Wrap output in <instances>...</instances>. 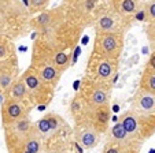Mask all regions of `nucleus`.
Instances as JSON below:
<instances>
[{"mask_svg": "<svg viewBox=\"0 0 155 153\" xmlns=\"http://www.w3.org/2000/svg\"><path fill=\"white\" fill-rule=\"evenodd\" d=\"M94 27L96 33H122L129 26V19L118 15L111 6H100L97 4L94 11Z\"/></svg>", "mask_w": 155, "mask_h": 153, "instance_id": "obj_3", "label": "nucleus"}, {"mask_svg": "<svg viewBox=\"0 0 155 153\" xmlns=\"http://www.w3.org/2000/svg\"><path fill=\"white\" fill-rule=\"evenodd\" d=\"M133 19L137 21V22H147V15H146V11H144V7H140V8L135 12Z\"/></svg>", "mask_w": 155, "mask_h": 153, "instance_id": "obj_27", "label": "nucleus"}, {"mask_svg": "<svg viewBox=\"0 0 155 153\" xmlns=\"http://www.w3.org/2000/svg\"><path fill=\"white\" fill-rule=\"evenodd\" d=\"M73 53H74V49H69V51H58V52L50 53V55L45 56L44 59L32 62V64L41 63V62H47V63L52 64L55 69H58L61 72H64L66 70L70 69V66L73 64Z\"/></svg>", "mask_w": 155, "mask_h": 153, "instance_id": "obj_12", "label": "nucleus"}, {"mask_svg": "<svg viewBox=\"0 0 155 153\" xmlns=\"http://www.w3.org/2000/svg\"><path fill=\"white\" fill-rule=\"evenodd\" d=\"M35 129H36V131L38 133V135H40L43 139H48V138H51V137L54 135L52 130H51V126H50V123H48V120L45 119V116L40 118L37 122H36Z\"/></svg>", "mask_w": 155, "mask_h": 153, "instance_id": "obj_23", "label": "nucleus"}, {"mask_svg": "<svg viewBox=\"0 0 155 153\" xmlns=\"http://www.w3.org/2000/svg\"><path fill=\"white\" fill-rule=\"evenodd\" d=\"M82 29L84 25L77 21L70 10L64 6L63 12L55 22L37 32L33 45L32 62L44 59L52 52L74 49L80 40Z\"/></svg>", "mask_w": 155, "mask_h": 153, "instance_id": "obj_1", "label": "nucleus"}, {"mask_svg": "<svg viewBox=\"0 0 155 153\" xmlns=\"http://www.w3.org/2000/svg\"><path fill=\"white\" fill-rule=\"evenodd\" d=\"M76 139L84 149L91 150L96 148L100 142V133L89 126H77L76 127Z\"/></svg>", "mask_w": 155, "mask_h": 153, "instance_id": "obj_14", "label": "nucleus"}, {"mask_svg": "<svg viewBox=\"0 0 155 153\" xmlns=\"http://www.w3.org/2000/svg\"><path fill=\"white\" fill-rule=\"evenodd\" d=\"M8 153H33V152H29V150H25V149H21V148H18V149L10 150Z\"/></svg>", "mask_w": 155, "mask_h": 153, "instance_id": "obj_29", "label": "nucleus"}, {"mask_svg": "<svg viewBox=\"0 0 155 153\" xmlns=\"http://www.w3.org/2000/svg\"><path fill=\"white\" fill-rule=\"evenodd\" d=\"M146 69L154 70V71H155V51L151 53V55H150L148 62H147V64H146Z\"/></svg>", "mask_w": 155, "mask_h": 153, "instance_id": "obj_28", "label": "nucleus"}, {"mask_svg": "<svg viewBox=\"0 0 155 153\" xmlns=\"http://www.w3.org/2000/svg\"><path fill=\"white\" fill-rule=\"evenodd\" d=\"M4 129V139H6L7 149L12 150L17 149L22 145V142L26 139V137L35 129V123L30 120L29 115L24 116V118L18 119L17 122L11 123L10 126L3 127Z\"/></svg>", "mask_w": 155, "mask_h": 153, "instance_id": "obj_8", "label": "nucleus"}, {"mask_svg": "<svg viewBox=\"0 0 155 153\" xmlns=\"http://www.w3.org/2000/svg\"><path fill=\"white\" fill-rule=\"evenodd\" d=\"M118 69V60L104 56H99L96 53H91L87 64V72L91 74V81L100 84L110 85L114 74Z\"/></svg>", "mask_w": 155, "mask_h": 153, "instance_id": "obj_5", "label": "nucleus"}, {"mask_svg": "<svg viewBox=\"0 0 155 153\" xmlns=\"http://www.w3.org/2000/svg\"><path fill=\"white\" fill-rule=\"evenodd\" d=\"M124 49L122 33H96L92 53L120 60Z\"/></svg>", "mask_w": 155, "mask_h": 153, "instance_id": "obj_6", "label": "nucleus"}, {"mask_svg": "<svg viewBox=\"0 0 155 153\" xmlns=\"http://www.w3.org/2000/svg\"><path fill=\"white\" fill-rule=\"evenodd\" d=\"M3 94L4 98H12V100H18V101L29 100V92H28V88L25 85L22 77H18Z\"/></svg>", "mask_w": 155, "mask_h": 153, "instance_id": "obj_19", "label": "nucleus"}, {"mask_svg": "<svg viewBox=\"0 0 155 153\" xmlns=\"http://www.w3.org/2000/svg\"><path fill=\"white\" fill-rule=\"evenodd\" d=\"M32 67L36 70L38 78H40L45 85L51 86L52 89L59 84L61 77H62V74H63V72H61L58 69H55L52 64L47 63V62L35 63V64H32Z\"/></svg>", "mask_w": 155, "mask_h": 153, "instance_id": "obj_13", "label": "nucleus"}, {"mask_svg": "<svg viewBox=\"0 0 155 153\" xmlns=\"http://www.w3.org/2000/svg\"><path fill=\"white\" fill-rule=\"evenodd\" d=\"M29 92V100L36 104H48L52 98V88L45 85L38 78L36 70L32 66L21 75Z\"/></svg>", "mask_w": 155, "mask_h": 153, "instance_id": "obj_7", "label": "nucleus"}, {"mask_svg": "<svg viewBox=\"0 0 155 153\" xmlns=\"http://www.w3.org/2000/svg\"><path fill=\"white\" fill-rule=\"evenodd\" d=\"M80 96L85 101V104L91 108L106 105L110 101L111 88L107 84H100V82H95L89 79V81H85L82 84Z\"/></svg>", "mask_w": 155, "mask_h": 153, "instance_id": "obj_9", "label": "nucleus"}, {"mask_svg": "<svg viewBox=\"0 0 155 153\" xmlns=\"http://www.w3.org/2000/svg\"><path fill=\"white\" fill-rule=\"evenodd\" d=\"M17 59L0 63V92L4 93L11 84L18 78Z\"/></svg>", "mask_w": 155, "mask_h": 153, "instance_id": "obj_16", "label": "nucleus"}, {"mask_svg": "<svg viewBox=\"0 0 155 153\" xmlns=\"http://www.w3.org/2000/svg\"><path fill=\"white\" fill-rule=\"evenodd\" d=\"M140 88L147 92L155 93V71L150 69H144V72L140 79Z\"/></svg>", "mask_w": 155, "mask_h": 153, "instance_id": "obj_22", "label": "nucleus"}, {"mask_svg": "<svg viewBox=\"0 0 155 153\" xmlns=\"http://www.w3.org/2000/svg\"><path fill=\"white\" fill-rule=\"evenodd\" d=\"M19 148L25 150H29V152H33V153H41L43 152V138L38 135L36 129H33V131L26 137V139L22 142V145Z\"/></svg>", "mask_w": 155, "mask_h": 153, "instance_id": "obj_20", "label": "nucleus"}, {"mask_svg": "<svg viewBox=\"0 0 155 153\" xmlns=\"http://www.w3.org/2000/svg\"><path fill=\"white\" fill-rule=\"evenodd\" d=\"M51 0H28V10H29V14L32 15H36L38 12L44 11V10H47L48 4H50Z\"/></svg>", "mask_w": 155, "mask_h": 153, "instance_id": "obj_25", "label": "nucleus"}, {"mask_svg": "<svg viewBox=\"0 0 155 153\" xmlns=\"http://www.w3.org/2000/svg\"><path fill=\"white\" fill-rule=\"evenodd\" d=\"M29 115L26 107V101H18L12 98H4L2 110H0V116H2V124L3 127L10 126L11 123L17 122L18 119Z\"/></svg>", "mask_w": 155, "mask_h": 153, "instance_id": "obj_10", "label": "nucleus"}, {"mask_svg": "<svg viewBox=\"0 0 155 153\" xmlns=\"http://www.w3.org/2000/svg\"><path fill=\"white\" fill-rule=\"evenodd\" d=\"M63 10H64L63 4L59 6V7H56V8L44 10V11L36 14V17H33L32 19H30L29 25L36 30V32H40V30L45 29V27L50 26L51 23L55 22V21L61 17V14L63 12Z\"/></svg>", "mask_w": 155, "mask_h": 153, "instance_id": "obj_11", "label": "nucleus"}, {"mask_svg": "<svg viewBox=\"0 0 155 153\" xmlns=\"http://www.w3.org/2000/svg\"><path fill=\"white\" fill-rule=\"evenodd\" d=\"M45 119L48 120V123H50L51 126V130H52V134L55 135V134H58L59 131L62 130L64 127V120L62 116H59L58 113H45Z\"/></svg>", "mask_w": 155, "mask_h": 153, "instance_id": "obj_24", "label": "nucleus"}, {"mask_svg": "<svg viewBox=\"0 0 155 153\" xmlns=\"http://www.w3.org/2000/svg\"><path fill=\"white\" fill-rule=\"evenodd\" d=\"M144 11L147 15V22H155V0L144 4Z\"/></svg>", "mask_w": 155, "mask_h": 153, "instance_id": "obj_26", "label": "nucleus"}, {"mask_svg": "<svg viewBox=\"0 0 155 153\" xmlns=\"http://www.w3.org/2000/svg\"><path fill=\"white\" fill-rule=\"evenodd\" d=\"M139 146L140 145H118L107 142L102 153H139Z\"/></svg>", "mask_w": 155, "mask_h": 153, "instance_id": "obj_21", "label": "nucleus"}, {"mask_svg": "<svg viewBox=\"0 0 155 153\" xmlns=\"http://www.w3.org/2000/svg\"><path fill=\"white\" fill-rule=\"evenodd\" d=\"M118 122L128 135L139 144L155 134V113H146L130 108L120 116Z\"/></svg>", "mask_w": 155, "mask_h": 153, "instance_id": "obj_2", "label": "nucleus"}, {"mask_svg": "<svg viewBox=\"0 0 155 153\" xmlns=\"http://www.w3.org/2000/svg\"><path fill=\"white\" fill-rule=\"evenodd\" d=\"M111 8L125 19H133L135 12L140 8V0H110Z\"/></svg>", "mask_w": 155, "mask_h": 153, "instance_id": "obj_17", "label": "nucleus"}, {"mask_svg": "<svg viewBox=\"0 0 155 153\" xmlns=\"http://www.w3.org/2000/svg\"><path fill=\"white\" fill-rule=\"evenodd\" d=\"M111 110L110 105H99V107H85L77 116H74L77 126H89L100 134L107 133L110 123Z\"/></svg>", "mask_w": 155, "mask_h": 153, "instance_id": "obj_4", "label": "nucleus"}, {"mask_svg": "<svg viewBox=\"0 0 155 153\" xmlns=\"http://www.w3.org/2000/svg\"><path fill=\"white\" fill-rule=\"evenodd\" d=\"M107 142L111 144H118V145H139V142H136L135 139H132L128 135V133L125 131L120 122L114 123L110 129L107 130Z\"/></svg>", "mask_w": 155, "mask_h": 153, "instance_id": "obj_18", "label": "nucleus"}, {"mask_svg": "<svg viewBox=\"0 0 155 153\" xmlns=\"http://www.w3.org/2000/svg\"><path fill=\"white\" fill-rule=\"evenodd\" d=\"M132 108L140 112L155 113V93L147 92L140 88L133 97Z\"/></svg>", "mask_w": 155, "mask_h": 153, "instance_id": "obj_15", "label": "nucleus"}]
</instances>
